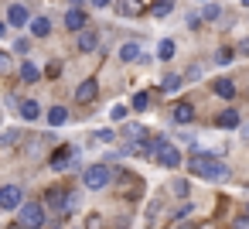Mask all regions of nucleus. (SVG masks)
<instances>
[{
  "label": "nucleus",
  "mask_w": 249,
  "mask_h": 229,
  "mask_svg": "<svg viewBox=\"0 0 249 229\" xmlns=\"http://www.w3.org/2000/svg\"><path fill=\"white\" fill-rule=\"evenodd\" d=\"M171 11H174V0H157V4L150 7V14H154V18H167Z\"/></svg>",
  "instance_id": "21"
},
{
  "label": "nucleus",
  "mask_w": 249,
  "mask_h": 229,
  "mask_svg": "<svg viewBox=\"0 0 249 229\" xmlns=\"http://www.w3.org/2000/svg\"><path fill=\"white\" fill-rule=\"evenodd\" d=\"M198 229H218V226H215V222H201Z\"/></svg>",
  "instance_id": "37"
},
{
  "label": "nucleus",
  "mask_w": 249,
  "mask_h": 229,
  "mask_svg": "<svg viewBox=\"0 0 249 229\" xmlns=\"http://www.w3.org/2000/svg\"><path fill=\"white\" fill-rule=\"evenodd\" d=\"M21 79H24V82H38V79H41V69L28 58V62H21Z\"/></svg>",
  "instance_id": "17"
},
{
  "label": "nucleus",
  "mask_w": 249,
  "mask_h": 229,
  "mask_svg": "<svg viewBox=\"0 0 249 229\" xmlns=\"http://www.w3.org/2000/svg\"><path fill=\"white\" fill-rule=\"evenodd\" d=\"M201 21H205V18H201V14H188V28H191V31H195V28H198V24H201Z\"/></svg>",
  "instance_id": "31"
},
{
  "label": "nucleus",
  "mask_w": 249,
  "mask_h": 229,
  "mask_svg": "<svg viewBox=\"0 0 249 229\" xmlns=\"http://www.w3.org/2000/svg\"><path fill=\"white\" fill-rule=\"evenodd\" d=\"M116 14L120 18H140L143 14V0H116Z\"/></svg>",
  "instance_id": "6"
},
{
  "label": "nucleus",
  "mask_w": 249,
  "mask_h": 229,
  "mask_svg": "<svg viewBox=\"0 0 249 229\" xmlns=\"http://www.w3.org/2000/svg\"><path fill=\"white\" fill-rule=\"evenodd\" d=\"M188 168H191V174H198V178H205V181H225L229 178V168L215 157V154H191V161H188Z\"/></svg>",
  "instance_id": "1"
},
{
  "label": "nucleus",
  "mask_w": 249,
  "mask_h": 229,
  "mask_svg": "<svg viewBox=\"0 0 249 229\" xmlns=\"http://www.w3.org/2000/svg\"><path fill=\"white\" fill-rule=\"evenodd\" d=\"M232 229H249V215H239V219L232 222Z\"/></svg>",
  "instance_id": "33"
},
{
  "label": "nucleus",
  "mask_w": 249,
  "mask_h": 229,
  "mask_svg": "<svg viewBox=\"0 0 249 229\" xmlns=\"http://www.w3.org/2000/svg\"><path fill=\"white\" fill-rule=\"evenodd\" d=\"M82 185H86L89 191L106 188V185H109V168H106V164H92V168H86V171H82Z\"/></svg>",
  "instance_id": "2"
},
{
  "label": "nucleus",
  "mask_w": 249,
  "mask_h": 229,
  "mask_svg": "<svg viewBox=\"0 0 249 229\" xmlns=\"http://www.w3.org/2000/svg\"><path fill=\"white\" fill-rule=\"evenodd\" d=\"M215 62H218V65H229V62H232V52H229V48H218Z\"/></svg>",
  "instance_id": "28"
},
{
  "label": "nucleus",
  "mask_w": 249,
  "mask_h": 229,
  "mask_svg": "<svg viewBox=\"0 0 249 229\" xmlns=\"http://www.w3.org/2000/svg\"><path fill=\"white\" fill-rule=\"evenodd\" d=\"M7 229H28V226H24V222H21V219H18V222H11V226H7Z\"/></svg>",
  "instance_id": "35"
},
{
  "label": "nucleus",
  "mask_w": 249,
  "mask_h": 229,
  "mask_svg": "<svg viewBox=\"0 0 249 229\" xmlns=\"http://www.w3.org/2000/svg\"><path fill=\"white\" fill-rule=\"evenodd\" d=\"M160 205H164V198H154V202L147 205V226H154V222H157V212H160Z\"/></svg>",
  "instance_id": "22"
},
{
  "label": "nucleus",
  "mask_w": 249,
  "mask_h": 229,
  "mask_svg": "<svg viewBox=\"0 0 249 229\" xmlns=\"http://www.w3.org/2000/svg\"><path fill=\"white\" fill-rule=\"evenodd\" d=\"M157 161H160L164 168H178V164H181V154H178V147H174V144H167V140H164V144H160Z\"/></svg>",
  "instance_id": "7"
},
{
  "label": "nucleus",
  "mask_w": 249,
  "mask_h": 229,
  "mask_svg": "<svg viewBox=\"0 0 249 229\" xmlns=\"http://www.w3.org/2000/svg\"><path fill=\"white\" fill-rule=\"evenodd\" d=\"M171 116H174V123H191V120H195V106H191V103H178V106L171 110Z\"/></svg>",
  "instance_id": "10"
},
{
  "label": "nucleus",
  "mask_w": 249,
  "mask_h": 229,
  "mask_svg": "<svg viewBox=\"0 0 249 229\" xmlns=\"http://www.w3.org/2000/svg\"><path fill=\"white\" fill-rule=\"evenodd\" d=\"M123 134H126V137H147V130H143L140 123H126V127H123Z\"/></svg>",
  "instance_id": "25"
},
{
  "label": "nucleus",
  "mask_w": 249,
  "mask_h": 229,
  "mask_svg": "<svg viewBox=\"0 0 249 229\" xmlns=\"http://www.w3.org/2000/svg\"><path fill=\"white\" fill-rule=\"evenodd\" d=\"M201 4H208V0H201Z\"/></svg>",
  "instance_id": "39"
},
{
  "label": "nucleus",
  "mask_w": 249,
  "mask_h": 229,
  "mask_svg": "<svg viewBox=\"0 0 249 229\" xmlns=\"http://www.w3.org/2000/svg\"><path fill=\"white\" fill-rule=\"evenodd\" d=\"M18 144V130H4V147H14Z\"/></svg>",
  "instance_id": "30"
},
{
  "label": "nucleus",
  "mask_w": 249,
  "mask_h": 229,
  "mask_svg": "<svg viewBox=\"0 0 249 229\" xmlns=\"http://www.w3.org/2000/svg\"><path fill=\"white\" fill-rule=\"evenodd\" d=\"M21 116H24V120H38V116H41V106H38L35 99H24V103H21Z\"/></svg>",
  "instance_id": "19"
},
{
  "label": "nucleus",
  "mask_w": 249,
  "mask_h": 229,
  "mask_svg": "<svg viewBox=\"0 0 249 229\" xmlns=\"http://www.w3.org/2000/svg\"><path fill=\"white\" fill-rule=\"evenodd\" d=\"M92 4H96V7H109V4H113V0H92Z\"/></svg>",
  "instance_id": "36"
},
{
  "label": "nucleus",
  "mask_w": 249,
  "mask_h": 229,
  "mask_svg": "<svg viewBox=\"0 0 249 229\" xmlns=\"http://www.w3.org/2000/svg\"><path fill=\"white\" fill-rule=\"evenodd\" d=\"M215 127H222V130H235V127H239V113H235V110H225L222 116H215Z\"/></svg>",
  "instance_id": "15"
},
{
  "label": "nucleus",
  "mask_w": 249,
  "mask_h": 229,
  "mask_svg": "<svg viewBox=\"0 0 249 229\" xmlns=\"http://www.w3.org/2000/svg\"><path fill=\"white\" fill-rule=\"evenodd\" d=\"M45 72H48V76H58V72H62V65H58V62H55V58H52V62H48V69H45Z\"/></svg>",
  "instance_id": "34"
},
{
  "label": "nucleus",
  "mask_w": 249,
  "mask_h": 229,
  "mask_svg": "<svg viewBox=\"0 0 249 229\" xmlns=\"http://www.w3.org/2000/svg\"><path fill=\"white\" fill-rule=\"evenodd\" d=\"M109 116H113V120H126V106H113Z\"/></svg>",
  "instance_id": "32"
},
{
  "label": "nucleus",
  "mask_w": 249,
  "mask_h": 229,
  "mask_svg": "<svg viewBox=\"0 0 249 229\" xmlns=\"http://www.w3.org/2000/svg\"><path fill=\"white\" fill-rule=\"evenodd\" d=\"M65 28H69V31H82V28H86V14H82L79 7H72V11L65 14Z\"/></svg>",
  "instance_id": "11"
},
{
  "label": "nucleus",
  "mask_w": 249,
  "mask_h": 229,
  "mask_svg": "<svg viewBox=\"0 0 249 229\" xmlns=\"http://www.w3.org/2000/svg\"><path fill=\"white\" fill-rule=\"evenodd\" d=\"M212 93L222 96V99H232V96H235V82H232V79H218V82L212 86Z\"/></svg>",
  "instance_id": "14"
},
{
  "label": "nucleus",
  "mask_w": 249,
  "mask_h": 229,
  "mask_svg": "<svg viewBox=\"0 0 249 229\" xmlns=\"http://www.w3.org/2000/svg\"><path fill=\"white\" fill-rule=\"evenodd\" d=\"M96 140H99V144H109V140H116V134H113V130H99Z\"/></svg>",
  "instance_id": "29"
},
{
  "label": "nucleus",
  "mask_w": 249,
  "mask_h": 229,
  "mask_svg": "<svg viewBox=\"0 0 249 229\" xmlns=\"http://www.w3.org/2000/svg\"><path fill=\"white\" fill-rule=\"evenodd\" d=\"M242 4H246V7H249V0H242Z\"/></svg>",
  "instance_id": "38"
},
{
  "label": "nucleus",
  "mask_w": 249,
  "mask_h": 229,
  "mask_svg": "<svg viewBox=\"0 0 249 229\" xmlns=\"http://www.w3.org/2000/svg\"><path fill=\"white\" fill-rule=\"evenodd\" d=\"M96 96H99V86H96V79H86V82L75 89V103H82V106L96 103Z\"/></svg>",
  "instance_id": "4"
},
{
  "label": "nucleus",
  "mask_w": 249,
  "mask_h": 229,
  "mask_svg": "<svg viewBox=\"0 0 249 229\" xmlns=\"http://www.w3.org/2000/svg\"><path fill=\"white\" fill-rule=\"evenodd\" d=\"M181 86H184V79H181V76H164V82H160V93H167V96H171V93H178Z\"/></svg>",
  "instance_id": "18"
},
{
  "label": "nucleus",
  "mask_w": 249,
  "mask_h": 229,
  "mask_svg": "<svg viewBox=\"0 0 249 229\" xmlns=\"http://www.w3.org/2000/svg\"><path fill=\"white\" fill-rule=\"evenodd\" d=\"M65 120H69V110H65V106H52V110H48V123H52V127H62Z\"/></svg>",
  "instance_id": "20"
},
{
  "label": "nucleus",
  "mask_w": 249,
  "mask_h": 229,
  "mask_svg": "<svg viewBox=\"0 0 249 229\" xmlns=\"http://www.w3.org/2000/svg\"><path fill=\"white\" fill-rule=\"evenodd\" d=\"M7 24L11 28H24L28 24V7L24 4H11L7 7Z\"/></svg>",
  "instance_id": "8"
},
{
  "label": "nucleus",
  "mask_w": 249,
  "mask_h": 229,
  "mask_svg": "<svg viewBox=\"0 0 249 229\" xmlns=\"http://www.w3.org/2000/svg\"><path fill=\"white\" fill-rule=\"evenodd\" d=\"M0 205L4 209H21L24 202H21V188L18 185H4L0 188Z\"/></svg>",
  "instance_id": "5"
},
{
  "label": "nucleus",
  "mask_w": 249,
  "mask_h": 229,
  "mask_svg": "<svg viewBox=\"0 0 249 229\" xmlns=\"http://www.w3.org/2000/svg\"><path fill=\"white\" fill-rule=\"evenodd\" d=\"M31 35H35V38H48V35H52V21H48V18H35V21H31Z\"/></svg>",
  "instance_id": "16"
},
{
  "label": "nucleus",
  "mask_w": 249,
  "mask_h": 229,
  "mask_svg": "<svg viewBox=\"0 0 249 229\" xmlns=\"http://www.w3.org/2000/svg\"><path fill=\"white\" fill-rule=\"evenodd\" d=\"M21 222L28 229H41L45 226V205L41 202H24L21 205Z\"/></svg>",
  "instance_id": "3"
},
{
  "label": "nucleus",
  "mask_w": 249,
  "mask_h": 229,
  "mask_svg": "<svg viewBox=\"0 0 249 229\" xmlns=\"http://www.w3.org/2000/svg\"><path fill=\"white\" fill-rule=\"evenodd\" d=\"M120 58H123V62H140L143 52H140L137 41H126V45H120Z\"/></svg>",
  "instance_id": "13"
},
{
  "label": "nucleus",
  "mask_w": 249,
  "mask_h": 229,
  "mask_svg": "<svg viewBox=\"0 0 249 229\" xmlns=\"http://www.w3.org/2000/svg\"><path fill=\"white\" fill-rule=\"evenodd\" d=\"M218 14H222V11H218V4H205V11H201V18H205V21H218Z\"/></svg>",
  "instance_id": "24"
},
{
  "label": "nucleus",
  "mask_w": 249,
  "mask_h": 229,
  "mask_svg": "<svg viewBox=\"0 0 249 229\" xmlns=\"http://www.w3.org/2000/svg\"><path fill=\"white\" fill-rule=\"evenodd\" d=\"M96 45H99V35L89 31V28H82V31H79V48H82V52H96Z\"/></svg>",
  "instance_id": "12"
},
{
  "label": "nucleus",
  "mask_w": 249,
  "mask_h": 229,
  "mask_svg": "<svg viewBox=\"0 0 249 229\" xmlns=\"http://www.w3.org/2000/svg\"><path fill=\"white\" fill-rule=\"evenodd\" d=\"M171 191H174V195H181V198H184V195H188V191H191V188H188V181H184V178H174V185H171Z\"/></svg>",
  "instance_id": "26"
},
{
  "label": "nucleus",
  "mask_w": 249,
  "mask_h": 229,
  "mask_svg": "<svg viewBox=\"0 0 249 229\" xmlns=\"http://www.w3.org/2000/svg\"><path fill=\"white\" fill-rule=\"evenodd\" d=\"M171 55H174V41H167V38H164V41L157 45V58H164V62H167Z\"/></svg>",
  "instance_id": "23"
},
{
  "label": "nucleus",
  "mask_w": 249,
  "mask_h": 229,
  "mask_svg": "<svg viewBox=\"0 0 249 229\" xmlns=\"http://www.w3.org/2000/svg\"><path fill=\"white\" fill-rule=\"evenodd\" d=\"M45 205H52L55 212H62V209H69V191H62V188H52V191L45 195Z\"/></svg>",
  "instance_id": "9"
},
{
  "label": "nucleus",
  "mask_w": 249,
  "mask_h": 229,
  "mask_svg": "<svg viewBox=\"0 0 249 229\" xmlns=\"http://www.w3.org/2000/svg\"><path fill=\"white\" fill-rule=\"evenodd\" d=\"M147 103H150L147 93H137V96H133V110H147Z\"/></svg>",
  "instance_id": "27"
}]
</instances>
